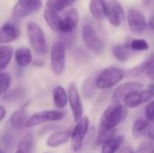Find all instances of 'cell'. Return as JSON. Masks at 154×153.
I'll list each match as a JSON object with an SVG mask.
<instances>
[{"label": "cell", "mask_w": 154, "mask_h": 153, "mask_svg": "<svg viewBox=\"0 0 154 153\" xmlns=\"http://www.w3.org/2000/svg\"><path fill=\"white\" fill-rule=\"evenodd\" d=\"M128 109L119 103L108 106L102 114L99 120L98 130L116 131V127L124 122L127 116Z\"/></svg>", "instance_id": "cell-1"}, {"label": "cell", "mask_w": 154, "mask_h": 153, "mask_svg": "<svg viewBox=\"0 0 154 153\" xmlns=\"http://www.w3.org/2000/svg\"><path fill=\"white\" fill-rule=\"evenodd\" d=\"M26 30L29 42L33 52L39 57L44 56L48 51V44L44 31L34 22H29Z\"/></svg>", "instance_id": "cell-2"}, {"label": "cell", "mask_w": 154, "mask_h": 153, "mask_svg": "<svg viewBox=\"0 0 154 153\" xmlns=\"http://www.w3.org/2000/svg\"><path fill=\"white\" fill-rule=\"evenodd\" d=\"M125 77V71L119 68L109 67L97 74L95 79L96 87L98 89H109L116 86Z\"/></svg>", "instance_id": "cell-3"}, {"label": "cell", "mask_w": 154, "mask_h": 153, "mask_svg": "<svg viewBox=\"0 0 154 153\" xmlns=\"http://www.w3.org/2000/svg\"><path fill=\"white\" fill-rule=\"evenodd\" d=\"M51 67L55 75H62L66 68V50L62 41H55L51 49Z\"/></svg>", "instance_id": "cell-4"}, {"label": "cell", "mask_w": 154, "mask_h": 153, "mask_svg": "<svg viewBox=\"0 0 154 153\" xmlns=\"http://www.w3.org/2000/svg\"><path fill=\"white\" fill-rule=\"evenodd\" d=\"M64 118V114L59 110H44L32 115L26 123V127L32 128L45 123L58 122Z\"/></svg>", "instance_id": "cell-5"}, {"label": "cell", "mask_w": 154, "mask_h": 153, "mask_svg": "<svg viewBox=\"0 0 154 153\" xmlns=\"http://www.w3.org/2000/svg\"><path fill=\"white\" fill-rule=\"evenodd\" d=\"M42 5V0H18L13 8L12 14L16 19H23L39 12Z\"/></svg>", "instance_id": "cell-6"}, {"label": "cell", "mask_w": 154, "mask_h": 153, "mask_svg": "<svg viewBox=\"0 0 154 153\" xmlns=\"http://www.w3.org/2000/svg\"><path fill=\"white\" fill-rule=\"evenodd\" d=\"M68 97H69V104L73 115L74 121L78 123L80 121L84 116V108L81 102L80 95L78 89V86L75 82H70L68 87Z\"/></svg>", "instance_id": "cell-7"}, {"label": "cell", "mask_w": 154, "mask_h": 153, "mask_svg": "<svg viewBox=\"0 0 154 153\" xmlns=\"http://www.w3.org/2000/svg\"><path fill=\"white\" fill-rule=\"evenodd\" d=\"M82 38L86 47L96 54L102 53L104 50L103 41L100 40L98 35L97 34L94 28L87 23L82 28Z\"/></svg>", "instance_id": "cell-8"}, {"label": "cell", "mask_w": 154, "mask_h": 153, "mask_svg": "<svg viewBox=\"0 0 154 153\" xmlns=\"http://www.w3.org/2000/svg\"><path fill=\"white\" fill-rule=\"evenodd\" d=\"M89 118L88 116H84L76 124L73 131L71 132V149L74 151H79L81 149L85 136L89 129Z\"/></svg>", "instance_id": "cell-9"}, {"label": "cell", "mask_w": 154, "mask_h": 153, "mask_svg": "<svg viewBox=\"0 0 154 153\" xmlns=\"http://www.w3.org/2000/svg\"><path fill=\"white\" fill-rule=\"evenodd\" d=\"M154 96V92L150 88L147 90H138L134 91L125 98L124 102L126 107L128 108H135L140 106L141 105L150 101Z\"/></svg>", "instance_id": "cell-10"}, {"label": "cell", "mask_w": 154, "mask_h": 153, "mask_svg": "<svg viewBox=\"0 0 154 153\" xmlns=\"http://www.w3.org/2000/svg\"><path fill=\"white\" fill-rule=\"evenodd\" d=\"M127 23L130 30L134 34H142L146 27L145 17L140 11L136 9H130L128 11Z\"/></svg>", "instance_id": "cell-11"}, {"label": "cell", "mask_w": 154, "mask_h": 153, "mask_svg": "<svg viewBox=\"0 0 154 153\" xmlns=\"http://www.w3.org/2000/svg\"><path fill=\"white\" fill-rule=\"evenodd\" d=\"M143 87V84L137 81H129V82H125L121 85H119L115 91L113 92L112 99L115 103H119L126 97L129 94L138 91Z\"/></svg>", "instance_id": "cell-12"}, {"label": "cell", "mask_w": 154, "mask_h": 153, "mask_svg": "<svg viewBox=\"0 0 154 153\" xmlns=\"http://www.w3.org/2000/svg\"><path fill=\"white\" fill-rule=\"evenodd\" d=\"M79 14L76 8L69 10L63 17H61L60 32L64 34H69L73 32L79 23Z\"/></svg>", "instance_id": "cell-13"}, {"label": "cell", "mask_w": 154, "mask_h": 153, "mask_svg": "<svg viewBox=\"0 0 154 153\" xmlns=\"http://www.w3.org/2000/svg\"><path fill=\"white\" fill-rule=\"evenodd\" d=\"M129 73L131 77H140L145 73L150 79L154 81V55L132 69Z\"/></svg>", "instance_id": "cell-14"}, {"label": "cell", "mask_w": 154, "mask_h": 153, "mask_svg": "<svg viewBox=\"0 0 154 153\" xmlns=\"http://www.w3.org/2000/svg\"><path fill=\"white\" fill-rule=\"evenodd\" d=\"M30 102H27L25 105H23L20 109L14 111L10 118H9V124L11 125V127L14 130H17L20 131L22 130L24 126H26V123H27V111H26V107L29 105Z\"/></svg>", "instance_id": "cell-15"}, {"label": "cell", "mask_w": 154, "mask_h": 153, "mask_svg": "<svg viewBox=\"0 0 154 153\" xmlns=\"http://www.w3.org/2000/svg\"><path fill=\"white\" fill-rule=\"evenodd\" d=\"M20 30L11 23H5L0 30V42L9 43L16 41L20 37Z\"/></svg>", "instance_id": "cell-16"}, {"label": "cell", "mask_w": 154, "mask_h": 153, "mask_svg": "<svg viewBox=\"0 0 154 153\" xmlns=\"http://www.w3.org/2000/svg\"><path fill=\"white\" fill-rule=\"evenodd\" d=\"M109 4L106 0H90L89 10L91 14L97 20H103L107 17Z\"/></svg>", "instance_id": "cell-17"}, {"label": "cell", "mask_w": 154, "mask_h": 153, "mask_svg": "<svg viewBox=\"0 0 154 153\" xmlns=\"http://www.w3.org/2000/svg\"><path fill=\"white\" fill-rule=\"evenodd\" d=\"M71 138V133L69 131H60L52 133L46 141V145L49 148H58L66 143Z\"/></svg>", "instance_id": "cell-18"}, {"label": "cell", "mask_w": 154, "mask_h": 153, "mask_svg": "<svg viewBox=\"0 0 154 153\" xmlns=\"http://www.w3.org/2000/svg\"><path fill=\"white\" fill-rule=\"evenodd\" d=\"M43 16L48 26L55 32H60V24H61V16L59 13L52 11L49 8H46L43 13Z\"/></svg>", "instance_id": "cell-19"}, {"label": "cell", "mask_w": 154, "mask_h": 153, "mask_svg": "<svg viewBox=\"0 0 154 153\" xmlns=\"http://www.w3.org/2000/svg\"><path fill=\"white\" fill-rule=\"evenodd\" d=\"M52 99L56 108L63 109L69 103L68 93L62 86H56L52 90Z\"/></svg>", "instance_id": "cell-20"}, {"label": "cell", "mask_w": 154, "mask_h": 153, "mask_svg": "<svg viewBox=\"0 0 154 153\" xmlns=\"http://www.w3.org/2000/svg\"><path fill=\"white\" fill-rule=\"evenodd\" d=\"M124 17H125L124 9L121 6V5H119V4L110 5L109 4L107 18L113 26H115V27L119 26L121 23V21L124 19Z\"/></svg>", "instance_id": "cell-21"}, {"label": "cell", "mask_w": 154, "mask_h": 153, "mask_svg": "<svg viewBox=\"0 0 154 153\" xmlns=\"http://www.w3.org/2000/svg\"><path fill=\"white\" fill-rule=\"evenodd\" d=\"M26 96V90L24 87H17L6 93L1 95V100L5 103H18Z\"/></svg>", "instance_id": "cell-22"}, {"label": "cell", "mask_w": 154, "mask_h": 153, "mask_svg": "<svg viewBox=\"0 0 154 153\" xmlns=\"http://www.w3.org/2000/svg\"><path fill=\"white\" fill-rule=\"evenodd\" d=\"M16 64L22 69L26 68L32 62V54L31 50L27 48H19L14 52Z\"/></svg>", "instance_id": "cell-23"}, {"label": "cell", "mask_w": 154, "mask_h": 153, "mask_svg": "<svg viewBox=\"0 0 154 153\" xmlns=\"http://www.w3.org/2000/svg\"><path fill=\"white\" fill-rule=\"evenodd\" d=\"M125 142L123 136H114L102 144L101 153H116Z\"/></svg>", "instance_id": "cell-24"}, {"label": "cell", "mask_w": 154, "mask_h": 153, "mask_svg": "<svg viewBox=\"0 0 154 153\" xmlns=\"http://www.w3.org/2000/svg\"><path fill=\"white\" fill-rule=\"evenodd\" d=\"M14 56V49L9 45H2L0 47V71L3 72L10 64Z\"/></svg>", "instance_id": "cell-25"}, {"label": "cell", "mask_w": 154, "mask_h": 153, "mask_svg": "<svg viewBox=\"0 0 154 153\" xmlns=\"http://www.w3.org/2000/svg\"><path fill=\"white\" fill-rule=\"evenodd\" d=\"M131 49L129 45H116L112 50L113 56L120 62L127 61L131 57Z\"/></svg>", "instance_id": "cell-26"}, {"label": "cell", "mask_w": 154, "mask_h": 153, "mask_svg": "<svg viewBox=\"0 0 154 153\" xmlns=\"http://www.w3.org/2000/svg\"><path fill=\"white\" fill-rule=\"evenodd\" d=\"M34 149V137L32 132L27 133L20 141L17 150L23 153H32Z\"/></svg>", "instance_id": "cell-27"}, {"label": "cell", "mask_w": 154, "mask_h": 153, "mask_svg": "<svg viewBox=\"0 0 154 153\" xmlns=\"http://www.w3.org/2000/svg\"><path fill=\"white\" fill-rule=\"evenodd\" d=\"M77 0H47L46 8L60 13L73 5Z\"/></svg>", "instance_id": "cell-28"}, {"label": "cell", "mask_w": 154, "mask_h": 153, "mask_svg": "<svg viewBox=\"0 0 154 153\" xmlns=\"http://www.w3.org/2000/svg\"><path fill=\"white\" fill-rule=\"evenodd\" d=\"M150 125V123L143 119H138L136 120L132 127V133L135 138H140L146 135V132L148 130V127Z\"/></svg>", "instance_id": "cell-29"}, {"label": "cell", "mask_w": 154, "mask_h": 153, "mask_svg": "<svg viewBox=\"0 0 154 153\" xmlns=\"http://www.w3.org/2000/svg\"><path fill=\"white\" fill-rule=\"evenodd\" d=\"M11 83H12V78H11L10 74L7 72H5V71L1 72V74H0V93H1V95L9 91Z\"/></svg>", "instance_id": "cell-30"}, {"label": "cell", "mask_w": 154, "mask_h": 153, "mask_svg": "<svg viewBox=\"0 0 154 153\" xmlns=\"http://www.w3.org/2000/svg\"><path fill=\"white\" fill-rule=\"evenodd\" d=\"M129 47L132 50H134V51H144V50H148L150 48L148 41L144 39L133 40L130 42Z\"/></svg>", "instance_id": "cell-31"}, {"label": "cell", "mask_w": 154, "mask_h": 153, "mask_svg": "<svg viewBox=\"0 0 154 153\" xmlns=\"http://www.w3.org/2000/svg\"><path fill=\"white\" fill-rule=\"evenodd\" d=\"M95 78H93L92 77L88 78V79H86L85 83H84V86H83V93H84V96L85 97L87 98H89L90 96H92L94 95V85L96 86L95 84Z\"/></svg>", "instance_id": "cell-32"}, {"label": "cell", "mask_w": 154, "mask_h": 153, "mask_svg": "<svg viewBox=\"0 0 154 153\" xmlns=\"http://www.w3.org/2000/svg\"><path fill=\"white\" fill-rule=\"evenodd\" d=\"M1 142H2V145L5 148V150H6V151L11 150L14 145V136H13L12 133L9 131H5V133H3Z\"/></svg>", "instance_id": "cell-33"}, {"label": "cell", "mask_w": 154, "mask_h": 153, "mask_svg": "<svg viewBox=\"0 0 154 153\" xmlns=\"http://www.w3.org/2000/svg\"><path fill=\"white\" fill-rule=\"evenodd\" d=\"M137 153H154V143L152 142H146L141 144Z\"/></svg>", "instance_id": "cell-34"}, {"label": "cell", "mask_w": 154, "mask_h": 153, "mask_svg": "<svg viewBox=\"0 0 154 153\" xmlns=\"http://www.w3.org/2000/svg\"><path fill=\"white\" fill-rule=\"evenodd\" d=\"M145 116L150 122H154V100L147 106L145 109Z\"/></svg>", "instance_id": "cell-35"}, {"label": "cell", "mask_w": 154, "mask_h": 153, "mask_svg": "<svg viewBox=\"0 0 154 153\" xmlns=\"http://www.w3.org/2000/svg\"><path fill=\"white\" fill-rule=\"evenodd\" d=\"M146 137H148L152 142H154V122H152L146 132Z\"/></svg>", "instance_id": "cell-36"}, {"label": "cell", "mask_w": 154, "mask_h": 153, "mask_svg": "<svg viewBox=\"0 0 154 153\" xmlns=\"http://www.w3.org/2000/svg\"><path fill=\"white\" fill-rule=\"evenodd\" d=\"M118 153H135L134 152V149L132 148V147H130V146H125V147H124Z\"/></svg>", "instance_id": "cell-37"}, {"label": "cell", "mask_w": 154, "mask_h": 153, "mask_svg": "<svg viewBox=\"0 0 154 153\" xmlns=\"http://www.w3.org/2000/svg\"><path fill=\"white\" fill-rule=\"evenodd\" d=\"M6 115V110L4 107V106H0V121L2 122Z\"/></svg>", "instance_id": "cell-38"}, {"label": "cell", "mask_w": 154, "mask_h": 153, "mask_svg": "<svg viewBox=\"0 0 154 153\" xmlns=\"http://www.w3.org/2000/svg\"><path fill=\"white\" fill-rule=\"evenodd\" d=\"M33 65H34L35 67L42 68V67H43V66H44V62H43L42 60H36L33 62Z\"/></svg>", "instance_id": "cell-39"}, {"label": "cell", "mask_w": 154, "mask_h": 153, "mask_svg": "<svg viewBox=\"0 0 154 153\" xmlns=\"http://www.w3.org/2000/svg\"><path fill=\"white\" fill-rule=\"evenodd\" d=\"M150 26L152 27V29L154 30V13L151 16V18H150Z\"/></svg>", "instance_id": "cell-40"}, {"label": "cell", "mask_w": 154, "mask_h": 153, "mask_svg": "<svg viewBox=\"0 0 154 153\" xmlns=\"http://www.w3.org/2000/svg\"><path fill=\"white\" fill-rule=\"evenodd\" d=\"M14 153H23V151H19V150H16Z\"/></svg>", "instance_id": "cell-41"}, {"label": "cell", "mask_w": 154, "mask_h": 153, "mask_svg": "<svg viewBox=\"0 0 154 153\" xmlns=\"http://www.w3.org/2000/svg\"><path fill=\"white\" fill-rule=\"evenodd\" d=\"M0 153H5V151H4V150L2 149V150H1V152H0Z\"/></svg>", "instance_id": "cell-42"}, {"label": "cell", "mask_w": 154, "mask_h": 153, "mask_svg": "<svg viewBox=\"0 0 154 153\" xmlns=\"http://www.w3.org/2000/svg\"><path fill=\"white\" fill-rule=\"evenodd\" d=\"M45 153H48V152H45Z\"/></svg>", "instance_id": "cell-43"}]
</instances>
